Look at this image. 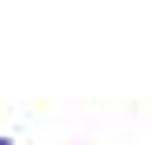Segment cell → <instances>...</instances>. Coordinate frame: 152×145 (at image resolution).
Returning a JSON list of instances; mask_svg holds the SVG:
<instances>
[]
</instances>
